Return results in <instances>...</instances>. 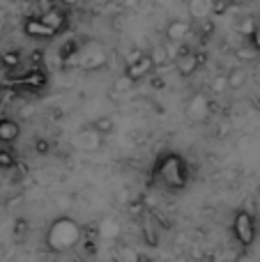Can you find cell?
<instances>
[{
    "instance_id": "16",
    "label": "cell",
    "mask_w": 260,
    "mask_h": 262,
    "mask_svg": "<svg viewBox=\"0 0 260 262\" xmlns=\"http://www.w3.org/2000/svg\"><path fill=\"white\" fill-rule=\"evenodd\" d=\"M23 85H30V88H35V90H39V88L46 85V74L39 72V69H35V72H30L26 78H23Z\"/></svg>"
},
{
    "instance_id": "8",
    "label": "cell",
    "mask_w": 260,
    "mask_h": 262,
    "mask_svg": "<svg viewBox=\"0 0 260 262\" xmlns=\"http://www.w3.org/2000/svg\"><path fill=\"white\" fill-rule=\"evenodd\" d=\"M191 32V23L182 21V18H175L166 26V41H173V44H182L187 39V35Z\"/></svg>"
},
{
    "instance_id": "10",
    "label": "cell",
    "mask_w": 260,
    "mask_h": 262,
    "mask_svg": "<svg viewBox=\"0 0 260 262\" xmlns=\"http://www.w3.org/2000/svg\"><path fill=\"white\" fill-rule=\"evenodd\" d=\"M212 3L214 0H189V16L196 21L207 18L212 14Z\"/></svg>"
},
{
    "instance_id": "29",
    "label": "cell",
    "mask_w": 260,
    "mask_h": 262,
    "mask_svg": "<svg viewBox=\"0 0 260 262\" xmlns=\"http://www.w3.org/2000/svg\"><path fill=\"white\" fill-rule=\"evenodd\" d=\"M193 55H196V60H198V64H203L207 60V53H203V51H193Z\"/></svg>"
},
{
    "instance_id": "19",
    "label": "cell",
    "mask_w": 260,
    "mask_h": 262,
    "mask_svg": "<svg viewBox=\"0 0 260 262\" xmlns=\"http://www.w3.org/2000/svg\"><path fill=\"white\" fill-rule=\"evenodd\" d=\"M16 166V157H14V152L12 149H0V168L3 170H9V168H14Z\"/></svg>"
},
{
    "instance_id": "9",
    "label": "cell",
    "mask_w": 260,
    "mask_h": 262,
    "mask_svg": "<svg viewBox=\"0 0 260 262\" xmlns=\"http://www.w3.org/2000/svg\"><path fill=\"white\" fill-rule=\"evenodd\" d=\"M41 21L46 23V26L51 28V30L58 35L60 30H64V26H67V16H64V12H60L58 7H51V9H46L44 14H41Z\"/></svg>"
},
{
    "instance_id": "6",
    "label": "cell",
    "mask_w": 260,
    "mask_h": 262,
    "mask_svg": "<svg viewBox=\"0 0 260 262\" xmlns=\"http://www.w3.org/2000/svg\"><path fill=\"white\" fill-rule=\"evenodd\" d=\"M173 62H175V69H178L180 76H191V74L201 67L198 60H196V55H193V51H189V49L180 51V53L173 58Z\"/></svg>"
},
{
    "instance_id": "18",
    "label": "cell",
    "mask_w": 260,
    "mask_h": 262,
    "mask_svg": "<svg viewBox=\"0 0 260 262\" xmlns=\"http://www.w3.org/2000/svg\"><path fill=\"white\" fill-rule=\"evenodd\" d=\"M106 64V55L104 53H92V55H88L85 58V62H83V69H88V72H92V69H99V67H104Z\"/></svg>"
},
{
    "instance_id": "28",
    "label": "cell",
    "mask_w": 260,
    "mask_h": 262,
    "mask_svg": "<svg viewBox=\"0 0 260 262\" xmlns=\"http://www.w3.org/2000/svg\"><path fill=\"white\" fill-rule=\"evenodd\" d=\"M141 55H143V51H132V53H129V58H127V62H134V60H138V58H141Z\"/></svg>"
},
{
    "instance_id": "26",
    "label": "cell",
    "mask_w": 260,
    "mask_h": 262,
    "mask_svg": "<svg viewBox=\"0 0 260 262\" xmlns=\"http://www.w3.org/2000/svg\"><path fill=\"white\" fill-rule=\"evenodd\" d=\"M28 230V221L26 219H18L16 221V232H26Z\"/></svg>"
},
{
    "instance_id": "22",
    "label": "cell",
    "mask_w": 260,
    "mask_h": 262,
    "mask_svg": "<svg viewBox=\"0 0 260 262\" xmlns=\"http://www.w3.org/2000/svg\"><path fill=\"white\" fill-rule=\"evenodd\" d=\"M256 53H258V51L253 49L251 44H249V49H237V51H235V55H237L240 60H253V58H256Z\"/></svg>"
},
{
    "instance_id": "11",
    "label": "cell",
    "mask_w": 260,
    "mask_h": 262,
    "mask_svg": "<svg viewBox=\"0 0 260 262\" xmlns=\"http://www.w3.org/2000/svg\"><path fill=\"white\" fill-rule=\"evenodd\" d=\"M18 134H21V129L14 120H0V143L3 145L14 143L18 138Z\"/></svg>"
},
{
    "instance_id": "14",
    "label": "cell",
    "mask_w": 260,
    "mask_h": 262,
    "mask_svg": "<svg viewBox=\"0 0 260 262\" xmlns=\"http://www.w3.org/2000/svg\"><path fill=\"white\" fill-rule=\"evenodd\" d=\"M152 58V62H155V67H161V64H166L168 60H173V53H170V44H161V46H155V49L147 53Z\"/></svg>"
},
{
    "instance_id": "1",
    "label": "cell",
    "mask_w": 260,
    "mask_h": 262,
    "mask_svg": "<svg viewBox=\"0 0 260 262\" xmlns=\"http://www.w3.org/2000/svg\"><path fill=\"white\" fill-rule=\"evenodd\" d=\"M83 230L72 216H58L46 230V246L53 253H67L76 244H81Z\"/></svg>"
},
{
    "instance_id": "21",
    "label": "cell",
    "mask_w": 260,
    "mask_h": 262,
    "mask_svg": "<svg viewBox=\"0 0 260 262\" xmlns=\"http://www.w3.org/2000/svg\"><path fill=\"white\" fill-rule=\"evenodd\" d=\"M228 7H230V0H214V3H212V14L221 16V14L228 12Z\"/></svg>"
},
{
    "instance_id": "5",
    "label": "cell",
    "mask_w": 260,
    "mask_h": 262,
    "mask_svg": "<svg viewBox=\"0 0 260 262\" xmlns=\"http://www.w3.org/2000/svg\"><path fill=\"white\" fill-rule=\"evenodd\" d=\"M207 113H210V101H207V97L203 92H196L187 104V115L193 122H201V120L207 118Z\"/></svg>"
},
{
    "instance_id": "15",
    "label": "cell",
    "mask_w": 260,
    "mask_h": 262,
    "mask_svg": "<svg viewBox=\"0 0 260 262\" xmlns=\"http://www.w3.org/2000/svg\"><path fill=\"white\" fill-rule=\"evenodd\" d=\"M92 129L99 131L101 136H109V134H113L115 122H113V118H109V115H99V118L92 122Z\"/></svg>"
},
{
    "instance_id": "17",
    "label": "cell",
    "mask_w": 260,
    "mask_h": 262,
    "mask_svg": "<svg viewBox=\"0 0 260 262\" xmlns=\"http://www.w3.org/2000/svg\"><path fill=\"white\" fill-rule=\"evenodd\" d=\"M0 64H3L5 69H16L18 64H21V53H18V51H5V53L0 55Z\"/></svg>"
},
{
    "instance_id": "25",
    "label": "cell",
    "mask_w": 260,
    "mask_h": 262,
    "mask_svg": "<svg viewBox=\"0 0 260 262\" xmlns=\"http://www.w3.org/2000/svg\"><path fill=\"white\" fill-rule=\"evenodd\" d=\"M120 258H127V260H138V258H141V255H138L136 251L127 249V246H122V249H120Z\"/></svg>"
},
{
    "instance_id": "4",
    "label": "cell",
    "mask_w": 260,
    "mask_h": 262,
    "mask_svg": "<svg viewBox=\"0 0 260 262\" xmlns=\"http://www.w3.org/2000/svg\"><path fill=\"white\" fill-rule=\"evenodd\" d=\"M152 69H155V62H152V58L147 53H143L138 60H134V62H127V67H124V76L132 78V81H141V78L150 76Z\"/></svg>"
},
{
    "instance_id": "7",
    "label": "cell",
    "mask_w": 260,
    "mask_h": 262,
    "mask_svg": "<svg viewBox=\"0 0 260 262\" xmlns=\"http://www.w3.org/2000/svg\"><path fill=\"white\" fill-rule=\"evenodd\" d=\"M23 32H26L28 37H39V39H51V37H55V32L51 30L39 16L26 18V21H23Z\"/></svg>"
},
{
    "instance_id": "12",
    "label": "cell",
    "mask_w": 260,
    "mask_h": 262,
    "mask_svg": "<svg viewBox=\"0 0 260 262\" xmlns=\"http://www.w3.org/2000/svg\"><path fill=\"white\" fill-rule=\"evenodd\" d=\"M101 138H104V136H101L99 131H95L92 127L81 131V145H83V149H88V152H95V149H99L101 147Z\"/></svg>"
},
{
    "instance_id": "30",
    "label": "cell",
    "mask_w": 260,
    "mask_h": 262,
    "mask_svg": "<svg viewBox=\"0 0 260 262\" xmlns=\"http://www.w3.org/2000/svg\"><path fill=\"white\" fill-rule=\"evenodd\" d=\"M60 3H62V5H67V7H76V5L81 3V0H60Z\"/></svg>"
},
{
    "instance_id": "2",
    "label": "cell",
    "mask_w": 260,
    "mask_h": 262,
    "mask_svg": "<svg viewBox=\"0 0 260 262\" xmlns=\"http://www.w3.org/2000/svg\"><path fill=\"white\" fill-rule=\"evenodd\" d=\"M157 175L161 177V182H164L168 189L180 191V189H184L189 182V168L180 154L168 152L161 157L159 166H157Z\"/></svg>"
},
{
    "instance_id": "3",
    "label": "cell",
    "mask_w": 260,
    "mask_h": 262,
    "mask_svg": "<svg viewBox=\"0 0 260 262\" xmlns=\"http://www.w3.org/2000/svg\"><path fill=\"white\" fill-rule=\"evenodd\" d=\"M233 235L242 246H251L256 242V221H253L251 212L240 209L233 219Z\"/></svg>"
},
{
    "instance_id": "23",
    "label": "cell",
    "mask_w": 260,
    "mask_h": 262,
    "mask_svg": "<svg viewBox=\"0 0 260 262\" xmlns=\"http://www.w3.org/2000/svg\"><path fill=\"white\" fill-rule=\"evenodd\" d=\"M247 39H249V44H251L253 49H256L258 53H260V26H256V30H253L251 35L247 37Z\"/></svg>"
},
{
    "instance_id": "20",
    "label": "cell",
    "mask_w": 260,
    "mask_h": 262,
    "mask_svg": "<svg viewBox=\"0 0 260 262\" xmlns=\"http://www.w3.org/2000/svg\"><path fill=\"white\" fill-rule=\"evenodd\" d=\"M256 26H258V23L253 21V18H242V21H240V26H237V30L242 32L244 37H249L253 30H256Z\"/></svg>"
},
{
    "instance_id": "13",
    "label": "cell",
    "mask_w": 260,
    "mask_h": 262,
    "mask_svg": "<svg viewBox=\"0 0 260 262\" xmlns=\"http://www.w3.org/2000/svg\"><path fill=\"white\" fill-rule=\"evenodd\" d=\"M244 83H247V69L233 67L228 74H226V85H228L230 90H242Z\"/></svg>"
},
{
    "instance_id": "27",
    "label": "cell",
    "mask_w": 260,
    "mask_h": 262,
    "mask_svg": "<svg viewBox=\"0 0 260 262\" xmlns=\"http://www.w3.org/2000/svg\"><path fill=\"white\" fill-rule=\"evenodd\" d=\"M221 88H228V85H226V76H219V78H216V81H214V90L219 92Z\"/></svg>"
},
{
    "instance_id": "24",
    "label": "cell",
    "mask_w": 260,
    "mask_h": 262,
    "mask_svg": "<svg viewBox=\"0 0 260 262\" xmlns=\"http://www.w3.org/2000/svg\"><path fill=\"white\" fill-rule=\"evenodd\" d=\"M35 149H37V154H49V149H51V145H49V140H35Z\"/></svg>"
}]
</instances>
